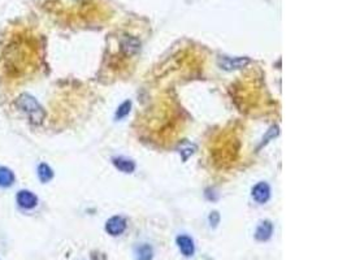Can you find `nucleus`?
<instances>
[{
	"instance_id": "f8f14e48",
	"label": "nucleus",
	"mask_w": 347,
	"mask_h": 260,
	"mask_svg": "<svg viewBox=\"0 0 347 260\" xmlns=\"http://www.w3.org/2000/svg\"><path fill=\"white\" fill-rule=\"evenodd\" d=\"M38 177H39V180L43 184H47V182H50L54 179V170L46 163L39 164L38 165Z\"/></svg>"
},
{
	"instance_id": "9b49d317",
	"label": "nucleus",
	"mask_w": 347,
	"mask_h": 260,
	"mask_svg": "<svg viewBox=\"0 0 347 260\" xmlns=\"http://www.w3.org/2000/svg\"><path fill=\"white\" fill-rule=\"evenodd\" d=\"M152 257H154V251L151 246L147 243H143L136 248V260H152Z\"/></svg>"
},
{
	"instance_id": "ddd939ff",
	"label": "nucleus",
	"mask_w": 347,
	"mask_h": 260,
	"mask_svg": "<svg viewBox=\"0 0 347 260\" xmlns=\"http://www.w3.org/2000/svg\"><path fill=\"white\" fill-rule=\"evenodd\" d=\"M130 108H132V102H130V100L124 102V103L118 107L117 111H116V120H121V118L126 117L130 112Z\"/></svg>"
},
{
	"instance_id": "f03ea898",
	"label": "nucleus",
	"mask_w": 347,
	"mask_h": 260,
	"mask_svg": "<svg viewBox=\"0 0 347 260\" xmlns=\"http://www.w3.org/2000/svg\"><path fill=\"white\" fill-rule=\"evenodd\" d=\"M126 229V220L121 216H113L106 223V232L112 237L121 236Z\"/></svg>"
},
{
	"instance_id": "20e7f679",
	"label": "nucleus",
	"mask_w": 347,
	"mask_h": 260,
	"mask_svg": "<svg viewBox=\"0 0 347 260\" xmlns=\"http://www.w3.org/2000/svg\"><path fill=\"white\" fill-rule=\"evenodd\" d=\"M252 198L259 204H264L271 198V188L267 182H257L252 188Z\"/></svg>"
},
{
	"instance_id": "f257e3e1",
	"label": "nucleus",
	"mask_w": 347,
	"mask_h": 260,
	"mask_svg": "<svg viewBox=\"0 0 347 260\" xmlns=\"http://www.w3.org/2000/svg\"><path fill=\"white\" fill-rule=\"evenodd\" d=\"M15 104L22 113H25L27 116V118L30 120L31 124L39 125L45 120V109L38 103V100L34 97H31L30 94H26V93L21 94L16 99Z\"/></svg>"
},
{
	"instance_id": "1a4fd4ad",
	"label": "nucleus",
	"mask_w": 347,
	"mask_h": 260,
	"mask_svg": "<svg viewBox=\"0 0 347 260\" xmlns=\"http://www.w3.org/2000/svg\"><path fill=\"white\" fill-rule=\"evenodd\" d=\"M139 47H141V43L136 39V38H125L122 42H121V50L127 56H132V55L137 54L139 51Z\"/></svg>"
},
{
	"instance_id": "7ed1b4c3",
	"label": "nucleus",
	"mask_w": 347,
	"mask_h": 260,
	"mask_svg": "<svg viewBox=\"0 0 347 260\" xmlns=\"http://www.w3.org/2000/svg\"><path fill=\"white\" fill-rule=\"evenodd\" d=\"M16 199H17L18 206L24 209H33L35 208L36 204H38V198H36V195L29 190L18 191Z\"/></svg>"
},
{
	"instance_id": "6e6552de",
	"label": "nucleus",
	"mask_w": 347,
	"mask_h": 260,
	"mask_svg": "<svg viewBox=\"0 0 347 260\" xmlns=\"http://www.w3.org/2000/svg\"><path fill=\"white\" fill-rule=\"evenodd\" d=\"M112 163H113V165L122 173H133L134 169H136V163L124 156L113 157V159H112Z\"/></svg>"
},
{
	"instance_id": "39448f33",
	"label": "nucleus",
	"mask_w": 347,
	"mask_h": 260,
	"mask_svg": "<svg viewBox=\"0 0 347 260\" xmlns=\"http://www.w3.org/2000/svg\"><path fill=\"white\" fill-rule=\"evenodd\" d=\"M250 63L248 58H220L219 59V65L225 70H233V69H241L245 68L247 64Z\"/></svg>"
},
{
	"instance_id": "0eeeda50",
	"label": "nucleus",
	"mask_w": 347,
	"mask_h": 260,
	"mask_svg": "<svg viewBox=\"0 0 347 260\" xmlns=\"http://www.w3.org/2000/svg\"><path fill=\"white\" fill-rule=\"evenodd\" d=\"M177 246L180 248V251L182 255L186 257H190L194 255L195 251V246H194V241L187 236H178L177 237Z\"/></svg>"
},
{
	"instance_id": "4468645a",
	"label": "nucleus",
	"mask_w": 347,
	"mask_h": 260,
	"mask_svg": "<svg viewBox=\"0 0 347 260\" xmlns=\"http://www.w3.org/2000/svg\"><path fill=\"white\" fill-rule=\"evenodd\" d=\"M219 220H220V216H219L218 212H212L211 215H209V223H211V225L216 227L219 224Z\"/></svg>"
},
{
	"instance_id": "423d86ee",
	"label": "nucleus",
	"mask_w": 347,
	"mask_h": 260,
	"mask_svg": "<svg viewBox=\"0 0 347 260\" xmlns=\"http://www.w3.org/2000/svg\"><path fill=\"white\" fill-rule=\"evenodd\" d=\"M273 234V224H272L269 220L262 221L259 224V227L256 228V232H255V238L259 241V242H266Z\"/></svg>"
},
{
	"instance_id": "9d476101",
	"label": "nucleus",
	"mask_w": 347,
	"mask_h": 260,
	"mask_svg": "<svg viewBox=\"0 0 347 260\" xmlns=\"http://www.w3.org/2000/svg\"><path fill=\"white\" fill-rule=\"evenodd\" d=\"M15 182V175L7 166H0V186L9 188Z\"/></svg>"
}]
</instances>
